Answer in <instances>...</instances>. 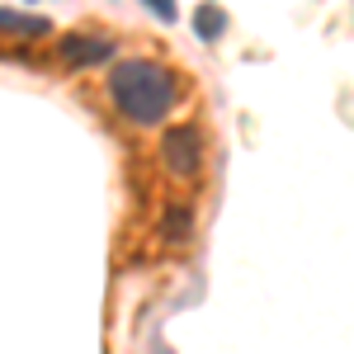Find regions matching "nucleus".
<instances>
[{
    "label": "nucleus",
    "mask_w": 354,
    "mask_h": 354,
    "mask_svg": "<svg viewBox=\"0 0 354 354\" xmlns=\"http://www.w3.org/2000/svg\"><path fill=\"white\" fill-rule=\"evenodd\" d=\"M147 10H151V15H161L165 24H175V15H180V10H175V0H147Z\"/></svg>",
    "instance_id": "obj_6"
},
{
    "label": "nucleus",
    "mask_w": 354,
    "mask_h": 354,
    "mask_svg": "<svg viewBox=\"0 0 354 354\" xmlns=\"http://www.w3.org/2000/svg\"><path fill=\"white\" fill-rule=\"evenodd\" d=\"M57 57H62L66 66H100V62H109V57H113V43H109V38H85V33H71V38H62V43H57Z\"/></svg>",
    "instance_id": "obj_3"
},
{
    "label": "nucleus",
    "mask_w": 354,
    "mask_h": 354,
    "mask_svg": "<svg viewBox=\"0 0 354 354\" xmlns=\"http://www.w3.org/2000/svg\"><path fill=\"white\" fill-rule=\"evenodd\" d=\"M194 28H198L203 38H222V10H218V5H203L198 19H194Z\"/></svg>",
    "instance_id": "obj_5"
},
{
    "label": "nucleus",
    "mask_w": 354,
    "mask_h": 354,
    "mask_svg": "<svg viewBox=\"0 0 354 354\" xmlns=\"http://www.w3.org/2000/svg\"><path fill=\"white\" fill-rule=\"evenodd\" d=\"M109 95L118 113H128L133 123H161L175 109V76L161 62L133 57V62H118L109 71Z\"/></svg>",
    "instance_id": "obj_1"
},
{
    "label": "nucleus",
    "mask_w": 354,
    "mask_h": 354,
    "mask_svg": "<svg viewBox=\"0 0 354 354\" xmlns=\"http://www.w3.org/2000/svg\"><path fill=\"white\" fill-rule=\"evenodd\" d=\"M0 33H10V38H38V33H48V19L19 15V10H0Z\"/></svg>",
    "instance_id": "obj_4"
},
{
    "label": "nucleus",
    "mask_w": 354,
    "mask_h": 354,
    "mask_svg": "<svg viewBox=\"0 0 354 354\" xmlns=\"http://www.w3.org/2000/svg\"><path fill=\"white\" fill-rule=\"evenodd\" d=\"M165 165H170V175H180V180H194L198 175V161H203V137L194 133V128H175V133L165 137Z\"/></svg>",
    "instance_id": "obj_2"
}]
</instances>
